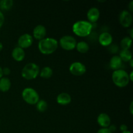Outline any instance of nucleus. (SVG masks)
I'll return each mask as SVG.
<instances>
[{"instance_id":"26","label":"nucleus","mask_w":133,"mask_h":133,"mask_svg":"<svg viewBox=\"0 0 133 133\" xmlns=\"http://www.w3.org/2000/svg\"><path fill=\"white\" fill-rule=\"evenodd\" d=\"M3 75H8L10 74V70L7 67H5L3 69Z\"/></svg>"},{"instance_id":"6","label":"nucleus","mask_w":133,"mask_h":133,"mask_svg":"<svg viewBox=\"0 0 133 133\" xmlns=\"http://www.w3.org/2000/svg\"><path fill=\"white\" fill-rule=\"evenodd\" d=\"M77 43L76 39L70 35L63 36L59 40V44L61 48L66 51H71L75 49Z\"/></svg>"},{"instance_id":"31","label":"nucleus","mask_w":133,"mask_h":133,"mask_svg":"<svg viewBox=\"0 0 133 133\" xmlns=\"http://www.w3.org/2000/svg\"><path fill=\"white\" fill-rule=\"evenodd\" d=\"M132 74H133V71H131V73H130V75H129V80L131 81H133Z\"/></svg>"},{"instance_id":"20","label":"nucleus","mask_w":133,"mask_h":133,"mask_svg":"<svg viewBox=\"0 0 133 133\" xmlns=\"http://www.w3.org/2000/svg\"><path fill=\"white\" fill-rule=\"evenodd\" d=\"M75 48L77 49V51L80 53H86L88 51L90 47L88 43L84 41H81L77 43Z\"/></svg>"},{"instance_id":"27","label":"nucleus","mask_w":133,"mask_h":133,"mask_svg":"<svg viewBox=\"0 0 133 133\" xmlns=\"http://www.w3.org/2000/svg\"><path fill=\"white\" fill-rule=\"evenodd\" d=\"M119 129H120V131H122V132H124V131H128V127H127V126L125 124H122L121 125L120 127H119Z\"/></svg>"},{"instance_id":"25","label":"nucleus","mask_w":133,"mask_h":133,"mask_svg":"<svg viewBox=\"0 0 133 133\" xmlns=\"http://www.w3.org/2000/svg\"><path fill=\"white\" fill-rule=\"evenodd\" d=\"M97 133H112L110 132L108 128H101L97 131Z\"/></svg>"},{"instance_id":"21","label":"nucleus","mask_w":133,"mask_h":133,"mask_svg":"<svg viewBox=\"0 0 133 133\" xmlns=\"http://www.w3.org/2000/svg\"><path fill=\"white\" fill-rule=\"evenodd\" d=\"M13 2L12 0H1L0 1V10H9L12 7Z\"/></svg>"},{"instance_id":"14","label":"nucleus","mask_w":133,"mask_h":133,"mask_svg":"<svg viewBox=\"0 0 133 133\" xmlns=\"http://www.w3.org/2000/svg\"><path fill=\"white\" fill-rule=\"evenodd\" d=\"M12 57L16 61L21 62L24 59L25 57L24 49L19 46L16 47L12 51Z\"/></svg>"},{"instance_id":"13","label":"nucleus","mask_w":133,"mask_h":133,"mask_svg":"<svg viewBox=\"0 0 133 133\" xmlns=\"http://www.w3.org/2000/svg\"><path fill=\"white\" fill-rule=\"evenodd\" d=\"M99 42L103 46H109L112 43L113 38L110 33L108 32H103L99 36Z\"/></svg>"},{"instance_id":"16","label":"nucleus","mask_w":133,"mask_h":133,"mask_svg":"<svg viewBox=\"0 0 133 133\" xmlns=\"http://www.w3.org/2000/svg\"><path fill=\"white\" fill-rule=\"evenodd\" d=\"M110 67L112 70H120L123 65V61L118 55H114L110 60Z\"/></svg>"},{"instance_id":"36","label":"nucleus","mask_w":133,"mask_h":133,"mask_svg":"<svg viewBox=\"0 0 133 133\" xmlns=\"http://www.w3.org/2000/svg\"><path fill=\"white\" fill-rule=\"evenodd\" d=\"M122 133H132V132H130L129 131H124V132H122Z\"/></svg>"},{"instance_id":"33","label":"nucleus","mask_w":133,"mask_h":133,"mask_svg":"<svg viewBox=\"0 0 133 133\" xmlns=\"http://www.w3.org/2000/svg\"><path fill=\"white\" fill-rule=\"evenodd\" d=\"M132 31L133 29H131V30H130V38H131L132 39V37H133V35H132Z\"/></svg>"},{"instance_id":"19","label":"nucleus","mask_w":133,"mask_h":133,"mask_svg":"<svg viewBox=\"0 0 133 133\" xmlns=\"http://www.w3.org/2000/svg\"><path fill=\"white\" fill-rule=\"evenodd\" d=\"M53 70L49 66H45L40 71V76L43 79H49L53 75Z\"/></svg>"},{"instance_id":"30","label":"nucleus","mask_w":133,"mask_h":133,"mask_svg":"<svg viewBox=\"0 0 133 133\" xmlns=\"http://www.w3.org/2000/svg\"><path fill=\"white\" fill-rule=\"evenodd\" d=\"M132 105H133V101H131V104H130V107H129V110H130V113H131V114H133Z\"/></svg>"},{"instance_id":"17","label":"nucleus","mask_w":133,"mask_h":133,"mask_svg":"<svg viewBox=\"0 0 133 133\" xmlns=\"http://www.w3.org/2000/svg\"><path fill=\"white\" fill-rule=\"evenodd\" d=\"M11 87L10 80L7 77H2L0 79V91L6 92L10 90Z\"/></svg>"},{"instance_id":"34","label":"nucleus","mask_w":133,"mask_h":133,"mask_svg":"<svg viewBox=\"0 0 133 133\" xmlns=\"http://www.w3.org/2000/svg\"><path fill=\"white\" fill-rule=\"evenodd\" d=\"M129 64H130V66H131V68H132L133 67V60H132V58L131 60V61H129Z\"/></svg>"},{"instance_id":"35","label":"nucleus","mask_w":133,"mask_h":133,"mask_svg":"<svg viewBox=\"0 0 133 133\" xmlns=\"http://www.w3.org/2000/svg\"><path fill=\"white\" fill-rule=\"evenodd\" d=\"M3 48V45L2 43H1V42H0V51H1L2 50Z\"/></svg>"},{"instance_id":"1","label":"nucleus","mask_w":133,"mask_h":133,"mask_svg":"<svg viewBox=\"0 0 133 133\" xmlns=\"http://www.w3.org/2000/svg\"><path fill=\"white\" fill-rule=\"evenodd\" d=\"M58 46V41L53 38H45L40 40L38 44V48L40 53L46 55L55 52Z\"/></svg>"},{"instance_id":"24","label":"nucleus","mask_w":133,"mask_h":133,"mask_svg":"<svg viewBox=\"0 0 133 133\" xmlns=\"http://www.w3.org/2000/svg\"><path fill=\"white\" fill-rule=\"evenodd\" d=\"M4 22H5V16H4L3 13L2 12V11L0 10V29L3 26Z\"/></svg>"},{"instance_id":"2","label":"nucleus","mask_w":133,"mask_h":133,"mask_svg":"<svg viewBox=\"0 0 133 133\" xmlns=\"http://www.w3.org/2000/svg\"><path fill=\"white\" fill-rule=\"evenodd\" d=\"M92 23L88 21L79 20L74 23L72 31L75 35L80 37H85L91 33L92 30Z\"/></svg>"},{"instance_id":"11","label":"nucleus","mask_w":133,"mask_h":133,"mask_svg":"<svg viewBox=\"0 0 133 133\" xmlns=\"http://www.w3.org/2000/svg\"><path fill=\"white\" fill-rule=\"evenodd\" d=\"M97 123L102 128H108L110 125L111 119L107 113H101L97 118Z\"/></svg>"},{"instance_id":"9","label":"nucleus","mask_w":133,"mask_h":133,"mask_svg":"<svg viewBox=\"0 0 133 133\" xmlns=\"http://www.w3.org/2000/svg\"><path fill=\"white\" fill-rule=\"evenodd\" d=\"M33 43V37L29 34H23L18 38V44L22 49H26L31 46Z\"/></svg>"},{"instance_id":"10","label":"nucleus","mask_w":133,"mask_h":133,"mask_svg":"<svg viewBox=\"0 0 133 133\" xmlns=\"http://www.w3.org/2000/svg\"><path fill=\"white\" fill-rule=\"evenodd\" d=\"M46 28L43 25H38L33 29L32 35L33 37L38 40H41L45 38L46 35Z\"/></svg>"},{"instance_id":"8","label":"nucleus","mask_w":133,"mask_h":133,"mask_svg":"<svg viewBox=\"0 0 133 133\" xmlns=\"http://www.w3.org/2000/svg\"><path fill=\"white\" fill-rule=\"evenodd\" d=\"M119 21L123 27H129L132 23V16L129 10H124L121 12L119 16Z\"/></svg>"},{"instance_id":"15","label":"nucleus","mask_w":133,"mask_h":133,"mask_svg":"<svg viewBox=\"0 0 133 133\" xmlns=\"http://www.w3.org/2000/svg\"><path fill=\"white\" fill-rule=\"evenodd\" d=\"M71 96L66 92L59 94L57 97V103L61 105H68L71 103Z\"/></svg>"},{"instance_id":"5","label":"nucleus","mask_w":133,"mask_h":133,"mask_svg":"<svg viewBox=\"0 0 133 133\" xmlns=\"http://www.w3.org/2000/svg\"><path fill=\"white\" fill-rule=\"evenodd\" d=\"M22 96L24 101L31 105H36L40 100V96L38 92L31 87L24 88L22 91Z\"/></svg>"},{"instance_id":"32","label":"nucleus","mask_w":133,"mask_h":133,"mask_svg":"<svg viewBox=\"0 0 133 133\" xmlns=\"http://www.w3.org/2000/svg\"><path fill=\"white\" fill-rule=\"evenodd\" d=\"M3 68L0 66V79L3 77Z\"/></svg>"},{"instance_id":"18","label":"nucleus","mask_w":133,"mask_h":133,"mask_svg":"<svg viewBox=\"0 0 133 133\" xmlns=\"http://www.w3.org/2000/svg\"><path fill=\"white\" fill-rule=\"evenodd\" d=\"M119 57L123 62H129L132 58V52L129 49H122L119 53Z\"/></svg>"},{"instance_id":"23","label":"nucleus","mask_w":133,"mask_h":133,"mask_svg":"<svg viewBox=\"0 0 133 133\" xmlns=\"http://www.w3.org/2000/svg\"><path fill=\"white\" fill-rule=\"evenodd\" d=\"M36 105V109H37L38 111L40 112H44L46 111L47 109H48V103L43 99L39 100Z\"/></svg>"},{"instance_id":"12","label":"nucleus","mask_w":133,"mask_h":133,"mask_svg":"<svg viewBox=\"0 0 133 133\" xmlns=\"http://www.w3.org/2000/svg\"><path fill=\"white\" fill-rule=\"evenodd\" d=\"M87 18L90 23H96L100 16L99 10L97 7H92L87 12Z\"/></svg>"},{"instance_id":"4","label":"nucleus","mask_w":133,"mask_h":133,"mask_svg":"<svg viewBox=\"0 0 133 133\" xmlns=\"http://www.w3.org/2000/svg\"><path fill=\"white\" fill-rule=\"evenodd\" d=\"M40 68L36 64L30 62L27 64L22 70V76L27 80H32L38 76Z\"/></svg>"},{"instance_id":"3","label":"nucleus","mask_w":133,"mask_h":133,"mask_svg":"<svg viewBox=\"0 0 133 133\" xmlns=\"http://www.w3.org/2000/svg\"><path fill=\"white\" fill-rule=\"evenodd\" d=\"M112 80L116 86L119 88H124L129 83L128 73L124 70H115L112 75Z\"/></svg>"},{"instance_id":"7","label":"nucleus","mask_w":133,"mask_h":133,"mask_svg":"<svg viewBox=\"0 0 133 133\" xmlns=\"http://www.w3.org/2000/svg\"><path fill=\"white\" fill-rule=\"evenodd\" d=\"M69 70L70 72L74 75L81 76L85 74L87 71V68L82 62H74L70 66Z\"/></svg>"},{"instance_id":"22","label":"nucleus","mask_w":133,"mask_h":133,"mask_svg":"<svg viewBox=\"0 0 133 133\" xmlns=\"http://www.w3.org/2000/svg\"><path fill=\"white\" fill-rule=\"evenodd\" d=\"M132 39L129 36H125L123 38L120 42V45L122 49H129L132 45Z\"/></svg>"},{"instance_id":"28","label":"nucleus","mask_w":133,"mask_h":133,"mask_svg":"<svg viewBox=\"0 0 133 133\" xmlns=\"http://www.w3.org/2000/svg\"><path fill=\"white\" fill-rule=\"evenodd\" d=\"M108 129H109V130L111 132H114V131H116V127L114 125H112L109 126Z\"/></svg>"},{"instance_id":"29","label":"nucleus","mask_w":133,"mask_h":133,"mask_svg":"<svg viewBox=\"0 0 133 133\" xmlns=\"http://www.w3.org/2000/svg\"><path fill=\"white\" fill-rule=\"evenodd\" d=\"M129 10L130 12H133V1H131V2L129 3L128 5Z\"/></svg>"}]
</instances>
